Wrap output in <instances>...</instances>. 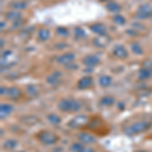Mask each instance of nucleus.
Listing matches in <instances>:
<instances>
[{
	"label": "nucleus",
	"instance_id": "obj_17",
	"mask_svg": "<svg viewBox=\"0 0 152 152\" xmlns=\"http://www.w3.org/2000/svg\"><path fill=\"white\" fill-rule=\"evenodd\" d=\"M152 75V69H148V68H141L138 72V76H139V79L141 80H146L148 79L149 77Z\"/></svg>",
	"mask_w": 152,
	"mask_h": 152
},
{
	"label": "nucleus",
	"instance_id": "obj_32",
	"mask_svg": "<svg viewBox=\"0 0 152 152\" xmlns=\"http://www.w3.org/2000/svg\"><path fill=\"white\" fill-rule=\"evenodd\" d=\"M65 67H66V69H68V70H74L76 69V68L78 67L77 65H75V64H72V63H69V64H67V65H65Z\"/></svg>",
	"mask_w": 152,
	"mask_h": 152
},
{
	"label": "nucleus",
	"instance_id": "obj_19",
	"mask_svg": "<svg viewBox=\"0 0 152 152\" xmlns=\"http://www.w3.org/2000/svg\"><path fill=\"white\" fill-rule=\"evenodd\" d=\"M99 83L100 86L107 87V86H110V85L112 84V78L110 77V76H107V75H102V76H100V77H99Z\"/></svg>",
	"mask_w": 152,
	"mask_h": 152
},
{
	"label": "nucleus",
	"instance_id": "obj_26",
	"mask_svg": "<svg viewBox=\"0 0 152 152\" xmlns=\"http://www.w3.org/2000/svg\"><path fill=\"white\" fill-rule=\"evenodd\" d=\"M131 49L132 51H133L134 54H136V55H142L143 54V49L140 46V44L138 43H133L131 46Z\"/></svg>",
	"mask_w": 152,
	"mask_h": 152
},
{
	"label": "nucleus",
	"instance_id": "obj_7",
	"mask_svg": "<svg viewBox=\"0 0 152 152\" xmlns=\"http://www.w3.org/2000/svg\"><path fill=\"white\" fill-rule=\"evenodd\" d=\"M94 84V80L89 76H84L77 82V87L79 89H87Z\"/></svg>",
	"mask_w": 152,
	"mask_h": 152
},
{
	"label": "nucleus",
	"instance_id": "obj_16",
	"mask_svg": "<svg viewBox=\"0 0 152 152\" xmlns=\"http://www.w3.org/2000/svg\"><path fill=\"white\" fill-rule=\"evenodd\" d=\"M5 18L8 19V20H11L14 23V21H16L21 18V13L16 10H10L5 14Z\"/></svg>",
	"mask_w": 152,
	"mask_h": 152
},
{
	"label": "nucleus",
	"instance_id": "obj_4",
	"mask_svg": "<svg viewBox=\"0 0 152 152\" xmlns=\"http://www.w3.org/2000/svg\"><path fill=\"white\" fill-rule=\"evenodd\" d=\"M89 123V119L85 115H79V116H76L73 118L72 120L68 123V126L72 129H80L85 127L86 125Z\"/></svg>",
	"mask_w": 152,
	"mask_h": 152
},
{
	"label": "nucleus",
	"instance_id": "obj_18",
	"mask_svg": "<svg viewBox=\"0 0 152 152\" xmlns=\"http://www.w3.org/2000/svg\"><path fill=\"white\" fill-rule=\"evenodd\" d=\"M50 38V31L48 28H41L38 31V39L42 42L47 41Z\"/></svg>",
	"mask_w": 152,
	"mask_h": 152
},
{
	"label": "nucleus",
	"instance_id": "obj_30",
	"mask_svg": "<svg viewBox=\"0 0 152 152\" xmlns=\"http://www.w3.org/2000/svg\"><path fill=\"white\" fill-rule=\"evenodd\" d=\"M56 33H57V35L61 36V37H67L68 34H69V31H68V29L66 28H62V26H60V28H57V29H56Z\"/></svg>",
	"mask_w": 152,
	"mask_h": 152
},
{
	"label": "nucleus",
	"instance_id": "obj_35",
	"mask_svg": "<svg viewBox=\"0 0 152 152\" xmlns=\"http://www.w3.org/2000/svg\"><path fill=\"white\" fill-rule=\"evenodd\" d=\"M118 107H120V110H124V104H123V102H119V104H118Z\"/></svg>",
	"mask_w": 152,
	"mask_h": 152
},
{
	"label": "nucleus",
	"instance_id": "obj_28",
	"mask_svg": "<svg viewBox=\"0 0 152 152\" xmlns=\"http://www.w3.org/2000/svg\"><path fill=\"white\" fill-rule=\"evenodd\" d=\"M83 148V145L81 142H75L70 146V151L71 152H79Z\"/></svg>",
	"mask_w": 152,
	"mask_h": 152
},
{
	"label": "nucleus",
	"instance_id": "obj_25",
	"mask_svg": "<svg viewBox=\"0 0 152 152\" xmlns=\"http://www.w3.org/2000/svg\"><path fill=\"white\" fill-rule=\"evenodd\" d=\"M11 7L14 9H16V10H21V9L26 8V7H28V4L23 1H16L11 4Z\"/></svg>",
	"mask_w": 152,
	"mask_h": 152
},
{
	"label": "nucleus",
	"instance_id": "obj_10",
	"mask_svg": "<svg viewBox=\"0 0 152 152\" xmlns=\"http://www.w3.org/2000/svg\"><path fill=\"white\" fill-rule=\"evenodd\" d=\"M99 63V58L94 55H88L83 59V64L88 66V67H94Z\"/></svg>",
	"mask_w": 152,
	"mask_h": 152
},
{
	"label": "nucleus",
	"instance_id": "obj_24",
	"mask_svg": "<svg viewBox=\"0 0 152 152\" xmlns=\"http://www.w3.org/2000/svg\"><path fill=\"white\" fill-rule=\"evenodd\" d=\"M47 119H48V121L53 125H58V124L61 123V118L59 116H57V115H55V114L48 115Z\"/></svg>",
	"mask_w": 152,
	"mask_h": 152
},
{
	"label": "nucleus",
	"instance_id": "obj_40",
	"mask_svg": "<svg viewBox=\"0 0 152 152\" xmlns=\"http://www.w3.org/2000/svg\"><path fill=\"white\" fill-rule=\"evenodd\" d=\"M151 16H152V15H151Z\"/></svg>",
	"mask_w": 152,
	"mask_h": 152
},
{
	"label": "nucleus",
	"instance_id": "obj_31",
	"mask_svg": "<svg viewBox=\"0 0 152 152\" xmlns=\"http://www.w3.org/2000/svg\"><path fill=\"white\" fill-rule=\"evenodd\" d=\"M23 23V19H18V20H16V21H14L13 23V28H19V26H21V24Z\"/></svg>",
	"mask_w": 152,
	"mask_h": 152
},
{
	"label": "nucleus",
	"instance_id": "obj_12",
	"mask_svg": "<svg viewBox=\"0 0 152 152\" xmlns=\"http://www.w3.org/2000/svg\"><path fill=\"white\" fill-rule=\"evenodd\" d=\"M78 140L81 142L82 144H92L95 141V138L92 135L83 132V133L78 134Z\"/></svg>",
	"mask_w": 152,
	"mask_h": 152
},
{
	"label": "nucleus",
	"instance_id": "obj_34",
	"mask_svg": "<svg viewBox=\"0 0 152 152\" xmlns=\"http://www.w3.org/2000/svg\"><path fill=\"white\" fill-rule=\"evenodd\" d=\"M0 94L3 95V94H7V88L3 87L2 86L1 88H0Z\"/></svg>",
	"mask_w": 152,
	"mask_h": 152
},
{
	"label": "nucleus",
	"instance_id": "obj_39",
	"mask_svg": "<svg viewBox=\"0 0 152 152\" xmlns=\"http://www.w3.org/2000/svg\"><path fill=\"white\" fill-rule=\"evenodd\" d=\"M99 1H107V0H99Z\"/></svg>",
	"mask_w": 152,
	"mask_h": 152
},
{
	"label": "nucleus",
	"instance_id": "obj_1",
	"mask_svg": "<svg viewBox=\"0 0 152 152\" xmlns=\"http://www.w3.org/2000/svg\"><path fill=\"white\" fill-rule=\"evenodd\" d=\"M152 126V119H143L137 120V121L125 125L123 127V132L126 135L132 136V135L140 134L147 131Z\"/></svg>",
	"mask_w": 152,
	"mask_h": 152
},
{
	"label": "nucleus",
	"instance_id": "obj_3",
	"mask_svg": "<svg viewBox=\"0 0 152 152\" xmlns=\"http://www.w3.org/2000/svg\"><path fill=\"white\" fill-rule=\"evenodd\" d=\"M37 138H38L43 144H45V145H52V144H55L59 139L57 135L51 133V132H48V131L40 132V133L38 134V136H37Z\"/></svg>",
	"mask_w": 152,
	"mask_h": 152
},
{
	"label": "nucleus",
	"instance_id": "obj_21",
	"mask_svg": "<svg viewBox=\"0 0 152 152\" xmlns=\"http://www.w3.org/2000/svg\"><path fill=\"white\" fill-rule=\"evenodd\" d=\"M26 92H28V94L29 95V96L35 97V96H38V94H39V89H38V87H37L36 85L29 84L28 86L26 87Z\"/></svg>",
	"mask_w": 152,
	"mask_h": 152
},
{
	"label": "nucleus",
	"instance_id": "obj_37",
	"mask_svg": "<svg viewBox=\"0 0 152 152\" xmlns=\"http://www.w3.org/2000/svg\"><path fill=\"white\" fill-rule=\"evenodd\" d=\"M0 46H1V47H3V40H1V45H0Z\"/></svg>",
	"mask_w": 152,
	"mask_h": 152
},
{
	"label": "nucleus",
	"instance_id": "obj_38",
	"mask_svg": "<svg viewBox=\"0 0 152 152\" xmlns=\"http://www.w3.org/2000/svg\"><path fill=\"white\" fill-rule=\"evenodd\" d=\"M136 152H146V151H142V150H139V151H136Z\"/></svg>",
	"mask_w": 152,
	"mask_h": 152
},
{
	"label": "nucleus",
	"instance_id": "obj_23",
	"mask_svg": "<svg viewBox=\"0 0 152 152\" xmlns=\"http://www.w3.org/2000/svg\"><path fill=\"white\" fill-rule=\"evenodd\" d=\"M107 9L111 12H119L120 10H121V6H120L117 2L111 1L107 4Z\"/></svg>",
	"mask_w": 152,
	"mask_h": 152
},
{
	"label": "nucleus",
	"instance_id": "obj_14",
	"mask_svg": "<svg viewBox=\"0 0 152 152\" xmlns=\"http://www.w3.org/2000/svg\"><path fill=\"white\" fill-rule=\"evenodd\" d=\"M13 111V107L9 104H3L0 105V117L1 119H4L8 116L10 113H12Z\"/></svg>",
	"mask_w": 152,
	"mask_h": 152
},
{
	"label": "nucleus",
	"instance_id": "obj_33",
	"mask_svg": "<svg viewBox=\"0 0 152 152\" xmlns=\"http://www.w3.org/2000/svg\"><path fill=\"white\" fill-rule=\"evenodd\" d=\"M79 152H94V149L89 148V147H83Z\"/></svg>",
	"mask_w": 152,
	"mask_h": 152
},
{
	"label": "nucleus",
	"instance_id": "obj_22",
	"mask_svg": "<svg viewBox=\"0 0 152 152\" xmlns=\"http://www.w3.org/2000/svg\"><path fill=\"white\" fill-rule=\"evenodd\" d=\"M16 145H18V142L15 140H12V139H9V140H6L4 142L2 146L5 150H12V149L15 148Z\"/></svg>",
	"mask_w": 152,
	"mask_h": 152
},
{
	"label": "nucleus",
	"instance_id": "obj_29",
	"mask_svg": "<svg viewBox=\"0 0 152 152\" xmlns=\"http://www.w3.org/2000/svg\"><path fill=\"white\" fill-rule=\"evenodd\" d=\"M114 21L117 24H119V26H123V24L126 23V19H125L124 16H122V15H120V14H118V15H115L114 16Z\"/></svg>",
	"mask_w": 152,
	"mask_h": 152
},
{
	"label": "nucleus",
	"instance_id": "obj_5",
	"mask_svg": "<svg viewBox=\"0 0 152 152\" xmlns=\"http://www.w3.org/2000/svg\"><path fill=\"white\" fill-rule=\"evenodd\" d=\"M152 15V9L149 4H142L139 6L136 12V18L138 19H145Z\"/></svg>",
	"mask_w": 152,
	"mask_h": 152
},
{
	"label": "nucleus",
	"instance_id": "obj_8",
	"mask_svg": "<svg viewBox=\"0 0 152 152\" xmlns=\"http://www.w3.org/2000/svg\"><path fill=\"white\" fill-rule=\"evenodd\" d=\"M74 59H75V54L65 53V54H63V55H61L60 57H58L57 61H58V63H60V64L67 65V64H69V63H72Z\"/></svg>",
	"mask_w": 152,
	"mask_h": 152
},
{
	"label": "nucleus",
	"instance_id": "obj_27",
	"mask_svg": "<svg viewBox=\"0 0 152 152\" xmlns=\"http://www.w3.org/2000/svg\"><path fill=\"white\" fill-rule=\"evenodd\" d=\"M74 35L76 39H82L86 37V34H85L84 29L82 28H75L74 29Z\"/></svg>",
	"mask_w": 152,
	"mask_h": 152
},
{
	"label": "nucleus",
	"instance_id": "obj_13",
	"mask_svg": "<svg viewBox=\"0 0 152 152\" xmlns=\"http://www.w3.org/2000/svg\"><path fill=\"white\" fill-rule=\"evenodd\" d=\"M61 76H62V73L60 71H55V72L47 77V82L51 85H57L59 81H60Z\"/></svg>",
	"mask_w": 152,
	"mask_h": 152
},
{
	"label": "nucleus",
	"instance_id": "obj_6",
	"mask_svg": "<svg viewBox=\"0 0 152 152\" xmlns=\"http://www.w3.org/2000/svg\"><path fill=\"white\" fill-rule=\"evenodd\" d=\"M110 42H111L110 37H107V35H100L94 39V44L95 47H97V48H104L109 45Z\"/></svg>",
	"mask_w": 152,
	"mask_h": 152
},
{
	"label": "nucleus",
	"instance_id": "obj_36",
	"mask_svg": "<svg viewBox=\"0 0 152 152\" xmlns=\"http://www.w3.org/2000/svg\"><path fill=\"white\" fill-rule=\"evenodd\" d=\"M0 26H1V31H3V28H4V26H5V23H3V21H1V23H0Z\"/></svg>",
	"mask_w": 152,
	"mask_h": 152
},
{
	"label": "nucleus",
	"instance_id": "obj_11",
	"mask_svg": "<svg viewBox=\"0 0 152 152\" xmlns=\"http://www.w3.org/2000/svg\"><path fill=\"white\" fill-rule=\"evenodd\" d=\"M7 95H8L10 99L18 100L19 97L21 96V91H20V89H18V87L11 86V87L7 88Z\"/></svg>",
	"mask_w": 152,
	"mask_h": 152
},
{
	"label": "nucleus",
	"instance_id": "obj_2",
	"mask_svg": "<svg viewBox=\"0 0 152 152\" xmlns=\"http://www.w3.org/2000/svg\"><path fill=\"white\" fill-rule=\"evenodd\" d=\"M80 102L75 99H62L58 104V107L60 111L64 113H74L80 110Z\"/></svg>",
	"mask_w": 152,
	"mask_h": 152
},
{
	"label": "nucleus",
	"instance_id": "obj_15",
	"mask_svg": "<svg viewBox=\"0 0 152 152\" xmlns=\"http://www.w3.org/2000/svg\"><path fill=\"white\" fill-rule=\"evenodd\" d=\"M90 29H91V31H94V34H96V35H99V36L107 35V28H105V26L102 23L92 24V26H90Z\"/></svg>",
	"mask_w": 152,
	"mask_h": 152
},
{
	"label": "nucleus",
	"instance_id": "obj_9",
	"mask_svg": "<svg viewBox=\"0 0 152 152\" xmlns=\"http://www.w3.org/2000/svg\"><path fill=\"white\" fill-rule=\"evenodd\" d=\"M113 54L116 56L117 58H120V59H123V58H126L128 56V52H127L126 48L122 45H117L115 46L114 50H113Z\"/></svg>",
	"mask_w": 152,
	"mask_h": 152
},
{
	"label": "nucleus",
	"instance_id": "obj_20",
	"mask_svg": "<svg viewBox=\"0 0 152 152\" xmlns=\"http://www.w3.org/2000/svg\"><path fill=\"white\" fill-rule=\"evenodd\" d=\"M114 104H115V99L113 96H110V95L104 96L99 102V104L104 105V107H110V105H113Z\"/></svg>",
	"mask_w": 152,
	"mask_h": 152
}]
</instances>
